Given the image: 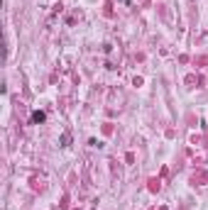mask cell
<instances>
[{
    "label": "cell",
    "instance_id": "cell-1",
    "mask_svg": "<svg viewBox=\"0 0 208 210\" xmlns=\"http://www.w3.org/2000/svg\"><path fill=\"white\" fill-rule=\"evenodd\" d=\"M32 122H44V112H32Z\"/></svg>",
    "mask_w": 208,
    "mask_h": 210
}]
</instances>
